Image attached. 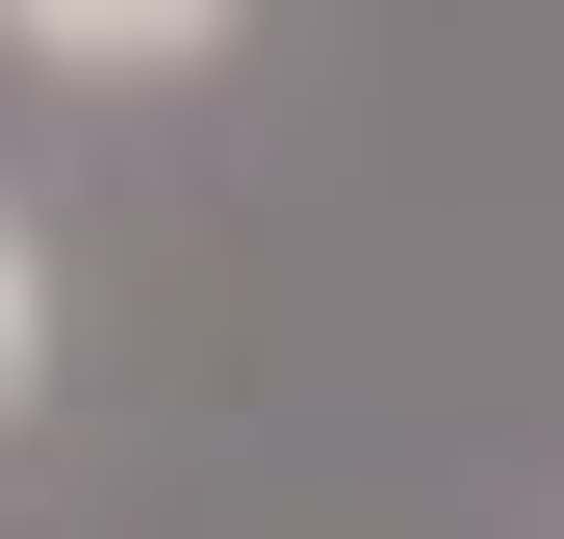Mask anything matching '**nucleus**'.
<instances>
[{
  "instance_id": "1",
  "label": "nucleus",
  "mask_w": 564,
  "mask_h": 539,
  "mask_svg": "<svg viewBox=\"0 0 564 539\" xmlns=\"http://www.w3.org/2000/svg\"><path fill=\"white\" fill-rule=\"evenodd\" d=\"M0 52H26V77H206V52H231V0H26Z\"/></svg>"
},
{
  "instance_id": "2",
  "label": "nucleus",
  "mask_w": 564,
  "mask_h": 539,
  "mask_svg": "<svg viewBox=\"0 0 564 539\" xmlns=\"http://www.w3.org/2000/svg\"><path fill=\"white\" fill-rule=\"evenodd\" d=\"M26 359H52V283H26V231H0V411H26Z\"/></svg>"
}]
</instances>
